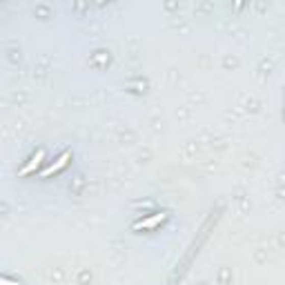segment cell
<instances>
[{
    "instance_id": "cell-1",
    "label": "cell",
    "mask_w": 285,
    "mask_h": 285,
    "mask_svg": "<svg viewBox=\"0 0 285 285\" xmlns=\"http://www.w3.org/2000/svg\"><path fill=\"white\" fill-rule=\"evenodd\" d=\"M167 218V214H154V216H147V218H141V221L134 223V229H151L156 225H161L163 221Z\"/></svg>"
},
{
    "instance_id": "cell-2",
    "label": "cell",
    "mask_w": 285,
    "mask_h": 285,
    "mask_svg": "<svg viewBox=\"0 0 285 285\" xmlns=\"http://www.w3.org/2000/svg\"><path fill=\"white\" fill-rule=\"evenodd\" d=\"M69 159H71V151H63V154H60L58 159H56V163H54V165H49V167L45 169V172H42V176H51V174L60 172V169H63V167L69 163Z\"/></svg>"
},
{
    "instance_id": "cell-3",
    "label": "cell",
    "mask_w": 285,
    "mask_h": 285,
    "mask_svg": "<svg viewBox=\"0 0 285 285\" xmlns=\"http://www.w3.org/2000/svg\"><path fill=\"white\" fill-rule=\"evenodd\" d=\"M42 159H45V151H42V149H38V151H36V156H32V161H29L27 165L20 169V174H22V176H25V174H32L34 169H38V165L42 163Z\"/></svg>"
},
{
    "instance_id": "cell-4",
    "label": "cell",
    "mask_w": 285,
    "mask_h": 285,
    "mask_svg": "<svg viewBox=\"0 0 285 285\" xmlns=\"http://www.w3.org/2000/svg\"><path fill=\"white\" fill-rule=\"evenodd\" d=\"M0 285H18L16 281H9V278H0Z\"/></svg>"
}]
</instances>
